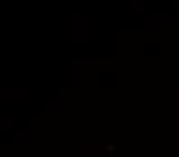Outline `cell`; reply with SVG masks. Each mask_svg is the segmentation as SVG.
Segmentation results:
<instances>
[{"mask_svg":"<svg viewBox=\"0 0 179 157\" xmlns=\"http://www.w3.org/2000/svg\"><path fill=\"white\" fill-rule=\"evenodd\" d=\"M105 150H107V152H114V150H116V146H114V144H107V146H105Z\"/></svg>","mask_w":179,"mask_h":157,"instance_id":"6da1fadb","label":"cell"}]
</instances>
